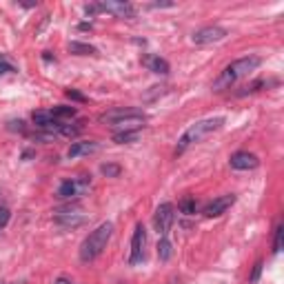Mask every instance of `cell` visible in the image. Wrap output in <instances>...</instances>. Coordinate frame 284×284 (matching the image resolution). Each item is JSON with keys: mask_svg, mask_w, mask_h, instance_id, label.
Segmentation results:
<instances>
[{"mask_svg": "<svg viewBox=\"0 0 284 284\" xmlns=\"http://www.w3.org/2000/svg\"><path fill=\"white\" fill-rule=\"evenodd\" d=\"M260 63H262V60H260L258 56H244V58L233 60V63L226 65V67L220 71V75L213 80L211 89H213V91H217V93H220V91H226V89H231L235 82H238V80L247 78L251 71L258 69Z\"/></svg>", "mask_w": 284, "mask_h": 284, "instance_id": "obj_1", "label": "cell"}, {"mask_svg": "<svg viewBox=\"0 0 284 284\" xmlns=\"http://www.w3.org/2000/svg\"><path fill=\"white\" fill-rule=\"evenodd\" d=\"M113 229H116L113 222H102V224H98L96 229L82 240V244H80V249H78L80 262H84V264L93 262V260L107 249L109 240H111V235H113Z\"/></svg>", "mask_w": 284, "mask_h": 284, "instance_id": "obj_2", "label": "cell"}, {"mask_svg": "<svg viewBox=\"0 0 284 284\" xmlns=\"http://www.w3.org/2000/svg\"><path fill=\"white\" fill-rule=\"evenodd\" d=\"M222 127H224V118H222V116L205 118V120L193 122V125L189 127V129L184 131L182 136H180L178 146H176V155L184 153L189 146H193V144H198V142H202V140L207 138V136H211V134H215V131H220Z\"/></svg>", "mask_w": 284, "mask_h": 284, "instance_id": "obj_3", "label": "cell"}, {"mask_svg": "<svg viewBox=\"0 0 284 284\" xmlns=\"http://www.w3.org/2000/svg\"><path fill=\"white\" fill-rule=\"evenodd\" d=\"M91 176H78V178H71L60 182L58 191H56V198L60 200H75V198H82L84 193L91 189Z\"/></svg>", "mask_w": 284, "mask_h": 284, "instance_id": "obj_4", "label": "cell"}, {"mask_svg": "<svg viewBox=\"0 0 284 284\" xmlns=\"http://www.w3.org/2000/svg\"><path fill=\"white\" fill-rule=\"evenodd\" d=\"M98 13H111L116 18H134L136 16V7L131 2H125V0H100L96 2Z\"/></svg>", "mask_w": 284, "mask_h": 284, "instance_id": "obj_5", "label": "cell"}, {"mask_svg": "<svg viewBox=\"0 0 284 284\" xmlns=\"http://www.w3.org/2000/svg\"><path fill=\"white\" fill-rule=\"evenodd\" d=\"M173 220H176V207L171 202H162L153 213V226L160 235H167L171 229Z\"/></svg>", "mask_w": 284, "mask_h": 284, "instance_id": "obj_6", "label": "cell"}, {"mask_svg": "<svg viewBox=\"0 0 284 284\" xmlns=\"http://www.w3.org/2000/svg\"><path fill=\"white\" fill-rule=\"evenodd\" d=\"M144 247H146V229L142 222H138L134 229V238H131V251H129V264H140L144 260Z\"/></svg>", "mask_w": 284, "mask_h": 284, "instance_id": "obj_7", "label": "cell"}, {"mask_svg": "<svg viewBox=\"0 0 284 284\" xmlns=\"http://www.w3.org/2000/svg\"><path fill=\"white\" fill-rule=\"evenodd\" d=\"M226 36H229V31H226L224 27H220V25H207V27H202V29L193 31L191 40L196 42V45H211V42L224 40Z\"/></svg>", "mask_w": 284, "mask_h": 284, "instance_id": "obj_8", "label": "cell"}, {"mask_svg": "<svg viewBox=\"0 0 284 284\" xmlns=\"http://www.w3.org/2000/svg\"><path fill=\"white\" fill-rule=\"evenodd\" d=\"M229 164L235 169V171H253V169L260 167V158L251 151H235L231 155Z\"/></svg>", "mask_w": 284, "mask_h": 284, "instance_id": "obj_9", "label": "cell"}, {"mask_svg": "<svg viewBox=\"0 0 284 284\" xmlns=\"http://www.w3.org/2000/svg\"><path fill=\"white\" fill-rule=\"evenodd\" d=\"M54 222L58 226H63V229H75V226L84 224V215L80 213L78 209H60L54 213Z\"/></svg>", "mask_w": 284, "mask_h": 284, "instance_id": "obj_10", "label": "cell"}, {"mask_svg": "<svg viewBox=\"0 0 284 284\" xmlns=\"http://www.w3.org/2000/svg\"><path fill=\"white\" fill-rule=\"evenodd\" d=\"M235 200L238 198L233 196V193H226V196H220V198H215V200H211L209 205L202 209V213H205L207 217H217V215H222V213H226L231 209V207L235 205Z\"/></svg>", "mask_w": 284, "mask_h": 284, "instance_id": "obj_11", "label": "cell"}, {"mask_svg": "<svg viewBox=\"0 0 284 284\" xmlns=\"http://www.w3.org/2000/svg\"><path fill=\"white\" fill-rule=\"evenodd\" d=\"M136 111H140V109H136V107H116V109H109V111H105V113H100V116H98V122L111 127L116 120L131 116V113H136Z\"/></svg>", "mask_w": 284, "mask_h": 284, "instance_id": "obj_12", "label": "cell"}, {"mask_svg": "<svg viewBox=\"0 0 284 284\" xmlns=\"http://www.w3.org/2000/svg\"><path fill=\"white\" fill-rule=\"evenodd\" d=\"M100 149V144L93 140H84V142H73L67 151V158L73 160V158H80V155H89V153H96Z\"/></svg>", "mask_w": 284, "mask_h": 284, "instance_id": "obj_13", "label": "cell"}, {"mask_svg": "<svg viewBox=\"0 0 284 284\" xmlns=\"http://www.w3.org/2000/svg\"><path fill=\"white\" fill-rule=\"evenodd\" d=\"M142 63H144V67L149 69V71H153V73H158V75H167L169 73V63L164 58H160V56H155V54H149V56H144L142 58Z\"/></svg>", "mask_w": 284, "mask_h": 284, "instance_id": "obj_14", "label": "cell"}, {"mask_svg": "<svg viewBox=\"0 0 284 284\" xmlns=\"http://www.w3.org/2000/svg\"><path fill=\"white\" fill-rule=\"evenodd\" d=\"M69 51H71V54H75V56H93V54H98V49H96L93 45H87V42H78V40L69 42Z\"/></svg>", "mask_w": 284, "mask_h": 284, "instance_id": "obj_15", "label": "cell"}, {"mask_svg": "<svg viewBox=\"0 0 284 284\" xmlns=\"http://www.w3.org/2000/svg\"><path fill=\"white\" fill-rule=\"evenodd\" d=\"M51 111V116L56 118V120H60V122H65L67 118H73L75 113V107H67V105H58V107H54V109H49Z\"/></svg>", "mask_w": 284, "mask_h": 284, "instance_id": "obj_16", "label": "cell"}, {"mask_svg": "<svg viewBox=\"0 0 284 284\" xmlns=\"http://www.w3.org/2000/svg\"><path fill=\"white\" fill-rule=\"evenodd\" d=\"M178 209L184 213V215H193V213H198V200L193 196H187L182 198V200L178 202Z\"/></svg>", "mask_w": 284, "mask_h": 284, "instance_id": "obj_17", "label": "cell"}, {"mask_svg": "<svg viewBox=\"0 0 284 284\" xmlns=\"http://www.w3.org/2000/svg\"><path fill=\"white\" fill-rule=\"evenodd\" d=\"M171 253H173L171 242H169L167 235H162V238H160V242H158V258H160V262H167V260L171 258Z\"/></svg>", "mask_w": 284, "mask_h": 284, "instance_id": "obj_18", "label": "cell"}, {"mask_svg": "<svg viewBox=\"0 0 284 284\" xmlns=\"http://www.w3.org/2000/svg\"><path fill=\"white\" fill-rule=\"evenodd\" d=\"M100 173L102 176H107V178H120L122 167L120 164H116V162H107V164H102L100 167Z\"/></svg>", "mask_w": 284, "mask_h": 284, "instance_id": "obj_19", "label": "cell"}, {"mask_svg": "<svg viewBox=\"0 0 284 284\" xmlns=\"http://www.w3.org/2000/svg\"><path fill=\"white\" fill-rule=\"evenodd\" d=\"M138 134H140V131H125V134H116V136H113V142H118V144H129V142L138 140Z\"/></svg>", "mask_w": 284, "mask_h": 284, "instance_id": "obj_20", "label": "cell"}, {"mask_svg": "<svg viewBox=\"0 0 284 284\" xmlns=\"http://www.w3.org/2000/svg\"><path fill=\"white\" fill-rule=\"evenodd\" d=\"M282 242H284V224L276 226V238H273V253H280L282 251Z\"/></svg>", "mask_w": 284, "mask_h": 284, "instance_id": "obj_21", "label": "cell"}, {"mask_svg": "<svg viewBox=\"0 0 284 284\" xmlns=\"http://www.w3.org/2000/svg\"><path fill=\"white\" fill-rule=\"evenodd\" d=\"M16 67H13L11 63L7 60V56L4 54H0V75H7V73H16Z\"/></svg>", "mask_w": 284, "mask_h": 284, "instance_id": "obj_22", "label": "cell"}, {"mask_svg": "<svg viewBox=\"0 0 284 284\" xmlns=\"http://www.w3.org/2000/svg\"><path fill=\"white\" fill-rule=\"evenodd\" d=\"M262 267H264L262 260H258V262L253 264V271H251V276H249V284H258L260 276H262Z\"/></svg>", "mask_w": 284, "mask_h": 284, "instance_id": "obj_23", "label": "cell"}, {"mask_svg": "<svg viewBox=\"0 0 284 284\" xmlns=\"http://www.w3.org/2000/svg\"><path fill=\"white\" fill-rule=\"evenodd\" d=\"M9 220H11V211H9L7 207H0V231L9 224Z\"/></svg>", "mask_w": 284, "mask_h": 284, "instance_id": "obj_24", "label": "cell"}, {"mask_svg": "<svg viewBox=\"0 0 284 284\" xmlns=\"http://www.w3.org/2000/svg\"><path fill=\"white\" fill-rule=\"evenodd\" d=\"M67 98H71V100H75V102H87V96H82V93L75 91V89H67Z\"/></svg>", "mask_w": 284, "mask_h": 284, "instance_id": "obj_25", "label": "cell"}, {"mask_svg": "<svg viewBox=\"0 0 284 284\" xmlns=\"http://www.w3.org/2000/svg\"><path fill=\"white\" fill-rule=\"evenodd\" d=\"M54 284H73L71 280H67V278H58V280H56Z\"/></svg>", "mask_w": 284, "mask_h": 284, "instance_id": "obj_26", "label": "cell"}]
</instances>
